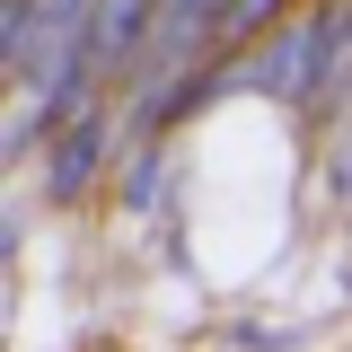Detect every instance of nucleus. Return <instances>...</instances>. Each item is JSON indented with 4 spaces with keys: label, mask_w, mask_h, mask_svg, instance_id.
Masks as SVG:
<instances>
[{
    "label": "nucleus",
    "mask_w": 352,
    "mask_h": 352,
    "mask_svg": "<svg viewBox=\"0 0 352 352\" xmlns=\"http://www.w3.org/2000/svg\"><path fill=\"white\" fill-rule=\"evenodd\" d=\"M132 27H150V0H106V9L88 18V53H124Z\"/></svg>",
    "instance_id": "obj_1"
},
{
    "label": "nucleus",
    "mask_w": 352,
    "mask_h": 352,
    "mask_svg": "<svg viewBox=\"0 0 352 352\" xmlns=\"http://www.w3.org/2000/svg\"><path fill=\"white\" fill-rule=\"evenodd\" d=\"M97 176V132H62L53 141V194H80Z\"/></svg>",
    "instance_id": "obj_2"
},
{
    "label": "nucleus",
    "mask_w": 352,
    "mask_h": 352,
    "mask_svg": "<svg viewBox=\"0 0 352 352\" xmlns=\"http://www.w3.org/2000/svg\"><path fill=\"white\" fill-rule=\"evenodd\" d=\"M264 18H273V0H238L229 9V27H264Z\"/></svg>",
    "instance_id": "obj_3"
}]
</instances>
